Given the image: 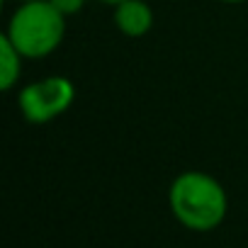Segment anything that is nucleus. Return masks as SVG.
<instances>
[{
	"mask_svg": "<svg viewBox=\"0 0 248 248\" xmlns=\"http://www.w3.org/2000/svg\"><path fill=\"white\" fill-rule=\"evenodd\" d=\"M66 34V15L51 0H27L10 15L5 37L25 59H46L54 54Z\"/></svg>",
	"mask_w": 248,
	"mask_h": 248,
	"instance_id": "f03ea898",
	"label": "nucleus"
},
{
	"mask_svg": "<svg viewBox=\"0 0 248 248\" xmlns=\"http://www.w3.org/2000/svg\"><path fill=\"white\" fill-rule=\"evenodd\" d=\"M168 207L185 229L212 231L224 221L229 212V197L221 183L209 173L185 170L170 183Z\"/></svg>",
	"mask_w": 248,
	"mask_h": 248,
	"instance_id": "f257e3e1",
	"label": "nucleus"
},
{
	"mask_svg": "<svg viewBox=\"0 0 248 248\" xmlns=\"http://www.w3.org/2000/svg\"><path fill=\"white\" fill-rule=\"evenodd\" d=\"M17 3H27V0H17Z\"/></svg>",
	"mask_w": 248,
	"mask_h": 248,
	"instance_id": "1a4fd4ad",
	"label": "nucleus"
},
{
	"mask_svg": "<svg viewBox=\"0 0 248 248\" xmlns=\"http://www.w3.org/2000/svg\"><path fill=\"white\" fill-rule=\"evenodd\" d=\"M102 3H107V5H112V8H114L117 3H122V0H102Z\"/></svg>",
	"mask_w": 248,
	"mask_h": 248,
	"instance_id": "6e6552de",
	"label": "nucleus"
},
{
	"mask_svg": "<svg viewBox=\"0 0 248 248\" xmlns=\"http://www.w3.org/2000/svg\"><path fill=\"white\" fill-rule=\"evenodd\" d=\"M217 3H226V5H238V3H246V0H217Z\"/></svg>",
	"mask_w": 248,
	"mask_h": 248,
	"instance_id": "0eeeda50",
	"label": "nucleus"
},
{
	"mask_svg": "<svg viewBox=\"0 0 248 248\" xmlns=\"http://www.w3.org/2000/svg\"><path fill=\"white\" fill-rule=\"evenodd\" d=\"M22 59L25 56L17 51V46L5 34L0 37V88L3 90H13L15 83L20 80Z\"/></svg>",
	"mask_w": 248,
	"mask_h": 248,
	"instance_id": "39448f33",
	"label": "nucleus"
},
{
	"mask_svg": "<svg viewBox=\"0 0 248 248\" xmlns=\"http://www.w3.org/2000/svg\"><path fill=\"white\" fill-rule=\"evenodd\" d=\"M114 27L124 37H146L154 27V10L146 0H122L114 5Z\"/></svg>",
	"mask_w": 248,
	"mask_h": 248,
	"instance_id": "20e7f679",
	"label": "nucleus"
},
{
	"mask_svg": "<svg viewBox=\"0 0 248 248\" xmlns=\"http://www.w3.org/2000/svg\"><path fill=\"white\" fill-rule=\"evenodd\" d=\"M51 3L68 17V15H76V13H80L83 8H85V3L88 0H51Z\"/></svg>",
	"mask_w": 248,
	"mask_h": 248,
	"instance_id": "423d86ee",
	"label": "nucleus"
},
{
	"mask_svg": "<svg viewBox=\"0 0 248 248\" xmlns=\"http://www.w3.org/2000/svg\"><path fill=\"white\" fill-rule=\"evenodd\" d=\"M76 100V85L66 76H49L34 83H27L20 95L17 105L27 122L32 124H49L59 119Z\"/></svg>",
	"mask_w": 248,
	"mask_h": 248,
	"instance_id": "7ed1b4c3",
	"label": "nucleus"
}]
</instances>
